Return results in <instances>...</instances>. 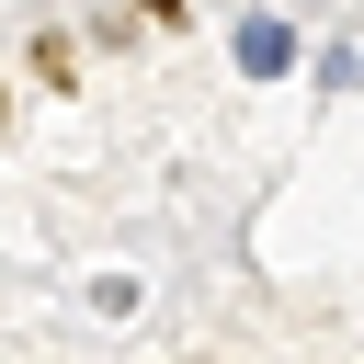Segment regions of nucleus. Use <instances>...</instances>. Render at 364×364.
I'll return each mask as SVG.
<instances>
[{
	"mask_svg": "<svg viewBox=\"0 0 364 364\" xmlns=\"http://www.w3.org/2000/svg\"><path fill=\"white\" fill-rule=\"evenodd\" d=\"M136 11H148V23H182V11H193V0H136Z\"/></svg>",
	"mask_w": 364,
	"mask_h": 364,
	"instance_id": "nucleus-1",
	"label": "nucleus"
}]
</instances>
